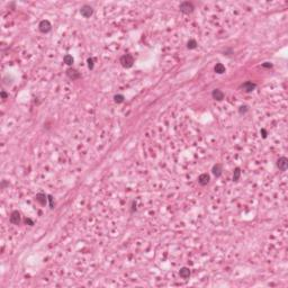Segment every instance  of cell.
Returning a JSON list of instances; mask_svg holds the SVG:
<instances>
[{
	"label": "cell",
	"mask_w": 288,
	"mask_h": 288,
	"mask_svg": "<svg viewBox=\"0 0 288 288\" xmlns=\"http://www.w3.org/2000/svg\"><path fill=\"white\" fill-rule=\"evenodd\" d=\"M80 14H81V16H83L85 18H89L94 14V8L89 6V5H83L81 7V9H80Z\"/></svg>",
	"instance_id": "cell-4"
},
{
	"label": "cell",
	"mask_w": 288,
	"mask_h": 288,
	"mask_svg": "<svg viewBox=\"0 0 288 288\" xmlns=\"http://www.w3.org/2000/svg\"><path fill=\"white\" fill-rule=\"evenodd\" d=\"M261 134H262V137H263V139H267V131H266L265 128L261 130Z\"/></svg>",
	"instance_id": "cell-25"
},
{
	"label": "cell",
	"mask_w": 288,
	"mask_h": 288,
	"mask_svg": "<svg viewBox=\"0 0 288 288\" xmlns=\"http://www.w3.org/2000/svg\"><path fill=\"white\" fill-rule=\"evenodd\" d=\"M47 197H49V202H50V207H51V208L53 209V208H54V203H53V197H52L51 195H49Z\"/></svg>",
	"instance_id": "cell-21"
},
{
	"label": "cell",
	"mask_w": 288,
	"mask_h": 288,
	"mask_svg": "<svg viewBox=\"0 0 288 288\" xmlns=\"http://www.w3.org/2000/svg\"><path fill=\"white\" fill-rule=\"evenodd\" d=\"M212 172H213V175H214L216 178L221 177L222 173H223V165H222L221 163L214 164L213 168H212Z\"/></svg>",
	"instance_id": "cell-10"
},
{
	"label": "cell",
	"mask_w": 288,
	"mask_h": 288,
	"mask_svg": "<svg viewBox=\"0 0 288 288\" xmlns=\"http://www.w3.org/2000/svg\"><path fill=\"white\" fill-rule=\"evenodd\" d=\"M67 75H68L69 79L71 80H78L81 78V74L80 72H78V70H75L73 68H69L67 70Z\"/></svg>",
	"instance_id": "cell-7"
},
{
	"label": "cell",
	"mask_w": 288,
	"mask_h": 288,
	"mask_svg": "<svg viewBox=\"0 0 288 288\" xmlns=\"http://www.w3.org/2000/svg\"><path fill=\"white\" fill-rule=\"evenodd\" d=\"M247 112H249V107L247 106V105H244V106H241V107L239 108V113L241 114H245Z\"/></svg>",
	"instance_id": "cell-19"
},
{
	"label": "cell",
	"mask_w": 288,
	"mask_h": 288,
	"mask_svg": "<svg viewBox=\"0 0 288 288\" xmlns=\"http://www.w3.org/2000/svg\"><path fill=\"white\" fill-rule=\"evenodd\" d=\"M241 177V169L240 168H235L234 169V172H233V180L237 181Z\"/></svg>",
	"instance_id": "cell-18"
},
{
	"label": "cell",
	"mask_w": 288,
	"mask_h": 288,
	"mask_svg": "<svg viewBox=\"0 0 288 288\" xmlns=\"http://www.w3.org/2000/svg\"><path fill=\"white\" fill-rule=\"evenodd\" d=\"M1 97H2V99H7V97H8V95H7V92L5 90L1 91Z\"/></svg>",
	"instance_id": "cell-24"
},
{
	"label": "cell",
	"mask_w": 288,
	"mask_h": 288,
	"mask_svg": "<svg viewBox=\"0 0 288 288\" xmlns=\"http://www.w3.org/2000/svg\"><path fill=\"white\" fill-rule=\"evenodd\" d=\"M179 9H180L181 12L189 15V14H192V12L195 10V6H194V4L190 2V1H184V2H181L180 4Z\"/></svg>",
	"instance_id": "cell-2"
},
{
	"label": "cell",
	"mask_w": 288,
	"mask_h": 288,
	"mask_svg": "<svg viewBox=\"0 0 288 288\" xmlns=\"http://www.w3.org/2000/svg\"><path fill=\"white\" fill-rule=\"evenodd\" d=\"M212 97L214 98L215 100H217V102H222V100L224 99L225 95H224V92H223L222 90H220V89H214L213 92H212Z\"/></svg>",
	"instance_id": "cell-11"
},
{
	"label": "cell",
	"mask_w": 288,
	"mask_h": 288,
	"mask_svg": "<svg viewBox=\"0 0 288 288\" xmlns=\"http://www.w3.org/2000/svg\"><path fill=\"white\" fill-rule=\"evenodd\" d=\"M124 100H125L124 95L118 94V95H115L114 96V102H116V104H122V102H124Z\"/></svg>",
	"instance_id": "cell-17"
},
{
	"label": "cell",
	"mask_w": 288,
	"mask_h": 288,
	"mask_svg": "<svg viewBox=\"0 0 288 288\" xmlns=\"http://www.w3.org/2000/svg\"><path fill=\"white\" fill-rule=\"evenodd\" d=\"M288 167V159L286 157H281L277 160V168L280 171H286Z\"/></svg>",
	"instance_id": "cell-5"
},
{
	"label": "cell",
	"mask_w": 288,
	"mask_h": 288,
	"mask_svg": "<svg viewBox=\"0 0 288 288\" xmlns=\"http://www.w3.org/2000/svg\"><path fill=\"white\" fill-rule=\"evenodd\" d=\"M197 41L194 40V38H192V40L188 41V43H187V49H189V50H195L196 47H197Z\"/></svg>",
	"instance_id": "cell-16"
},
{
	"label": "cell",
	"mask_w": 288,
	"mask_h": 288,
	"mask_svg": "<svg viewBox=\"0 0 288 288\" xmlns=\"http://www.w3.org/2000/svg\"><path fill=\"white\" fill-rule=\"evenodd\" d=\"M47 199H49V197L46 196L45 194H43V192H40V194H37L35 196V200L40 204L41 206H45L46 204H47Z\"/></svg>",
	"instance_id": "cell-8"
},
{
	"label": "cell",
	"mask_w": 288,
	"mask_h": 288,
	"mask_svg": "<svg viewBox=\"0 0 288 288\" xmlns=\"http://www.w3.org/2000/svg\"><path fill=\"white\" fill-rule=\"evenodd\" d=\"M262 67H263V68L270 69V68H272V64H271V63H269V62H265V63H262Z\"/></svg>",
	"instance_id": "cell-23"
},
{
	"label": "cell",
	"mask_w": 288,
	"mask_h": 288,
	"mask_svg": "<svg viewBox=\"0 0 288 288\" xmlns=\"http://www.w3.org/2000/svg\"><path fill=\"white\" fill-rule=\"evenodd\" d=\"M119 62H120V64H122L123 68L130 69V68H132L133 64H134V57H133L132 54H124L123 57H120Z\"/></svg>",
	"instance_id": "cell-1"
},
{
	"label": "cell",
	"mask_w": 288,
	"mask_h": 288,
	"mask_svg": "<svg viewBox=\"0 0 288 288\" xmlns=\"http://www.w3.org/2000/svg\"><path fill=\"white\" fill-rule=\"evenodd\" d=\"M87 62H88V68L90 69V70H92V69H94V65H95L94 59H92V57H89V59L87 60Z\"/></svg>",
	"instance_id": "cell-20"
},
{
	"label": "cell",
	"mask_w": 288,
	"mask_h": 288,
	"mask_svg": "<svg viewBox=\"0 0 288 288\" xmlns=\"http://www.w3.org/2000/svg\"><path fill=\"white\" fill-rule=\"evenodd\" d=\"M179 275H180L181 278L187 279V278L190 277V269L187 268V267H184V268H181L180 270H179Z\"/></svg>",
	"instance_id": "cell-13"
},
{
	"label": "cell",
	"mask_w": 288,
	"mask_h": 288,
	"mask_svg": "<svg viewBox=\"0 0 288 288\" xmlns=\"http://www.w3.org/2000/svg\"><path fill=\"white\" fill-rule=\"evenodd\" d=\"M52 28V25L51 23L49 22V20H46V19H44V20H42L40 24H38V29H40L41 33H43V34H46V33H49L50 30H51Z\"/></svg>",
	"instance_id": "cell-3"
},
{
	"label": "cell",
	"mask_w": 288,
	"mask_h": 288,
	"mask_svg": "<svg viewBox=\"0 0 288 288\" xmlns=\"http://www.w3.org/2000/svg\"><path fill=\"white\" fill-rule=\"evenodd\" d=\"M209 180H210V177H209L208 173H202V175L198 177V184L200 186H206L209 184Z\"/></svg>",
	"instance_id": "cell-9"
},
{
	"label": "cell",
	"mask_w": 288,
	"mask_h": 288,
	"mask_svg": "<svg viewBox=\"0 0 288 288\" xmlns=\"http://www.w3.org/2000/svg\"><path fill=\"white\" fill-rule=\"evenodd\" d=\"M255 88H257V85L254 82H252V81H247V82H244L242 85V89H244V91H247V92H251Z\"/></svg>",
	"instance_id": "cell-12"
},
{
	"label": "cell",
	"mask_w": 288,
	"mask_h": 288,
	"mask_svg": "<svg viewBox=\"0 0 288 288\" xmlns=\"http://www.w3.org/2000/svg\"><path fill=\"white\" fill-rule=\"evenodd\" d=\"M10 222H12L14 225H19L20 222H22V216L18 210H14L10 214Z\"/></svg>",
	"instance_id": "cell-6"
},
{
	"label": "cell",
	"mask_w": 288,
	"mask_h": 288,
	"mask_svg": "<svg viewBox=\"0 0 288 288\" xmlns=\"http://www.w3.org/2000/svg\"><path fill=\"white\" fill-rule=\"evenodd\" d=\"M25 223H26V224H28L29 226L34 225V222L30 220V218H28V217H26V218H25Z\"/></svg>",
	"instance_id": "cell-22"
},
{
	"label": "cell",
	"mask_w": 288,
	"mask_h": 288,
	"mask_svg": "<svg viewBox=\"0 0 288 288\" xmlns=\"http://www.w3.org/2000/svg\"><path fill=\"white\" fill-rule=\"evenodd\" d=\"M214 71L216 72V73H218V74H223L226 71L225 65H224V64H222V63H216V64H215V67H214Z\"/></svg>",
	"instance_id": "cell-14"
},
{
	"label": "cell",
	"mask_w": 288,
	"mask_h": 288,
	"mask_svg": "<svg viewBox=\"0 0 288 288\" xmlns=\"http://www.w3.org/2000/svg\"><path fill=\"white\" fill-rule=\"evenodd\" d=\"M63 61H64V63H65L67 65H72L74 62V59L72 55L67 54V55H64V57H63Z\"/></svg>",
	"instance_id": "cell-15"
}]
</instances>
